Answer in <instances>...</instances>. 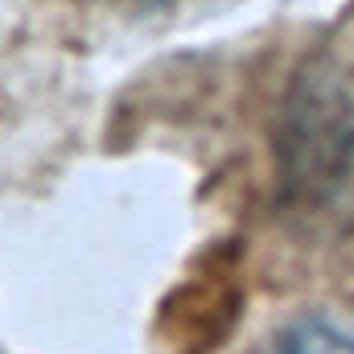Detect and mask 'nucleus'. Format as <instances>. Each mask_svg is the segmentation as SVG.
Listing matches in <instances>:
<instances>
[{
    "mask_svg": "<svg viewBox=\"0 0 354 354\" xmlns=\"http://www.w3.org/2000/svg\"><path fill=\"white\" fill-rule=\"evenodd\" d=\"M276 354H354V330L326 322V317H313V322L292 326L280 338Z\"/></svg>",
    "mask_w": 354,
    "mask_h": 354,
    "instance_id": "1",
    "label": "nucleus"
}]
</instances>
